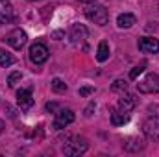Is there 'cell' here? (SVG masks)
Segmentation results:
<instances>
[{
    "label": "cell",
    "mask_w": 159,
    "mask_h": 157,
    "mask_svg": "<svg viewBox=\"0 0 159 157\" xmlns=\"http://www.w3.org/2000/svg\"><path fill=\"white\" fill-rule=\"evenodd\" d=\"M137 89H139V92H143V94L159 92V76L157 74H148L144 79H141V81L137 83Z\"/></svg>",
    "instance_id": "obj_3"
},
{
    "label": "cell",
    "mask_w": 159,
    "mask_h": 157,
    "mask_svg": "<svg viewBox=\"0 0 159 157\" xmlns=\"http://www.w3.org/2000/svg\"><path fill=\"white\" fill-rule=\"evenodd\" d=\"M85 17H87L91 22L98 24V26H106L107 20H109V13H107V9H106L104 6H100V4H93V6H89L87 11H85Z\"/></svg>",
    "instance_id": "obj_1"
},
{
    "label": "cell",
    "mask_w": 159,
    "mask_h": 157,
    "mask_svg": "<svg viewBox=\"0 0 159 157\" xmlns=\"http://www.w3.org/2000/svg\"><path fill=\"white\" fill-rule=\"evenodd\" d=\"M135 15H131V13H122L119 15V19H117V24H119V28H131L133 24H135Z\"/></svg>",
    "instance_id": "obj_14"
},
{
    "label": "cell",
    "mask_w": 159,
    "mask_h": 157,
    "mask_svg": "<svg viewBox=\"0 0 159 157\" xmlns=\"http://www.w3.org/2000/svg\"><path fill=\"white\" fill-rule=\"evenodd\" d=\"M107 57H109V44L106 41H102L98 44V50H96V59L100 63H104V61H107Z\"/></svg>",
    "instance_id": "obj_15"
},
{
    "label": "cell",
    "mask_w": 159,
    "mask_h": 157,
    "mask_svg": "<svg viewBox=\"0 0 159 157\" xmlns=\"http://www.w3.org/2000/svg\"><path fill=\"white\" fill-rule=\"evenodd\" d=\"M20 78H22V74H20L19 70H17V72H11L9 78H7V85H9V87H15V85L20 81Z\"/></svg>",
    "instance_id": "obj_19"
},
{
    "label": "cell",
    "mask_w": 159,
    "mask_h": 157,
    "mask_svg": "<svg viewBox=\"0 0 159 157\" xmlns=\"http://www.w3.org/2000/svg\"><path fill=\"white\" fill-rule=\"evenodd\" d=\"M87 148H89V144H87V141L83 137H72V139H69L63 144V154L65 155H70V157H76V155L85 154Z\"/></svg>",
    "instance_id": "obj_2"
},
{
    "label": "cell",
    "mask_w": 159,
    "mask_h": 157,
    "mask_svg": "<svg viewBox=\"0 0 159 157\" xmlns=\"http://www.w3.org/2000/svg\"><path fill=\"white\" fill-rule=\"evenodd\" d=\"M2 131H4V122L0 120V133H2Z\"/></svg>",
    "instance_id": "obj_25"
},
{
    "label": "cell",
    "mask_w": 159,
    "mask_h": 157,
    "mask_svg": "<svg viewBox=\"0 0 159 157\" xmlns=\"http://www.w3.org/2000/svg\"><path fill=\"white\" fill-rule=\"evenodd\" d=\"M81 2H94V0H81Z\"/></svg>",
    "instance_id": "obj_26"
},
{
    "label": "cell",
    "mask_w": 159,
    "mask_h": 157,
    "mask_svg": "<svg viewBox=\"0 0 159 157\" xmlns=\"http://www.w3.org/2000/svg\"><path fill=\"white\" fill-rule=\"evenodd\" d=\"M139 50L144 54H157L159 52V41L154 37H143L139 41Z\"/></svg>",
    "instance_id": "obj_10"
},
{
    "label": "cell",
    "mask_w": 159,
    "mask_h": 157,
    "mask_svg": "<svg viewBox=\"0 0 159 157\" xmlns=\"http://www.w3.org/2000/svg\"><path fill=\"white\" fill-rule=\"evenodd\" d=\"M13 63H15V57H13L9 52L0 50V67H9V65H13Z\"/></svg>",
    "instance_id": "obj_17"
},
{
    "label": "cell",
    "mask_w": 159,
    "mask_h": 157,
    "mask_svg": "<svg viewBox=\"0 0 159 157\" xmlns=\"http://www.w3.org/2000/svg\"><path fill=\"white\" fill-rule=\"evenodd\" d=\"M93 109H94V104H91V105H89V107L85 109V115H87V117H91V115H93V113H91Z\"/></svg>",
    "instance_id": "obj_23"
},
{
    "label": "cell",
    "mask_w": 159,
    "mask_h": 157,
    "mask_svg": "<svg viewBox=\"0 0 159 157\" xmlns=\"http://www.w3.org/2000/svg\"><path fill=\"white\" fill-rule=\"evenodd\" d=\"M144 69H146V63H141L139 67H135V69L129 72V79H137V78H139V74H143V72H144Z\"/></svg>",
    "instance_id": "obj_20"
},
{
    "label": "cell",
    "mask_w": 159,
    "mask_h": 157,
    "mask_svg": "<svg viewBox=\"0 0 159 157\" xmlns=\"http://www.w3.org/2000/svg\"><path fill=\"white\" fill-rule=\"evenodd\" d=\"M30 59H32V63H35V65L44 63V61L48 59V48H46L43 43L32 44V48H30Z\"/></svg>",
    "instance_id": "obj_6"
},
{
    "label": "cell",
    "mask_w": 159,
    "mask_h": 157,
    "mask_svg": "<svg viewBox=\"0 0 159 157\" xmlns=\"http://www.w3.org/2000/svg\"><path fill=\"white\" fill-rule=\"evenodd\" d=\"M129 120V113H124L120 109H113L111 111V124L113 126H124Z\"/></svg>",
    "instance_id": "obj_11"
},
{
    "label": "cell",
    "mask_w": 159,
    "mask_h": 157,
    "mask_svg": "<svg viewBox=\"0 0 159 157\" xmlns=\"http://www.w3.org/2000/svg\"><path fill=\"white\" fill-rule=\"evenodd\" d=\"M143 148H144V142L141 139H129L128 142H124V150H128V152H139Z\"/></svg>",
    "instance_id": "obj_16"
},
{
    "label": "cell",
    "mask_w": 159,
    "mask_h": 157,
    "mask_svg": "<svg viewBox=\"0 0 159 157\" xmlns=\"http://www.w3.org/2000/svg\"><path fill=\"white\" fill-rule=\"evenodd\" d=\"M85 37H87V28H85L83 24H74V26L70 28V39L74 41V43L83 41Z\"/></svg>",
    "instance_id": "obj_12"
},
{
    "label": "cell",
    "mask_w": 159,
    "mask_h": 157,
    "mask_svg": "<svg viewBox=\"0 0 159 157\" xmlns=\"http://www.w3.org/2000/svg\"><path fill=\"white\" fill-rule=\"evenodd\" d=\"M46 109H48V111H54V109H56V104H46Z\"/></svg>",
    "instance_id": "obj_24"
},
{
    "label": "cell",
    "mask_w": 159,
    "mask_h": 157,
    "mask_svg": "<svg viewBox=\"0 0 159 157\" xmlns=\"http://www.w3.org/2000/svg\"><path fill=\"white\" fill-rule=\"evenodd\" d=\"M52 91L57 92V94H63V92L67 91V83H65L63 79H59V78L52 79Z\"/></svg>",
    "instance_id": "obj_18"
},
{
    "label": "cell",
    "mask_w": 159,
    "mask_h": 157,
    "mask_svg": "<svg viewBox=\"0 0 159 157\" xmlns=\"http://www.w3.org/2000/svg\"><path fill=\"white\" fill-rule=\"evenodd\" d=\"M143 133L152 141H159V117L146 118L143 124Z\"/></svg>",
    "instance_id": "obj_4"
},
{
    "label": "cell",
    "mask_w": 159,
    "mask_h": 157,
    "mask_svg": "<svg viewBox=\"0 0 159 157\" xmlns=\"http://www.w3.org/2000/svg\"><path fill=\"white\" fill-rule=\"evenodd\" d=\"M72 122H74V113H72V109H59V111L56 113L54 128H56V129H61V128H65V126H69V124H72Z\"/></svg>",
    "instance_id": "obj_7"
},
{
    "label": "cell",
    "mask_w": 159,
    "mask_h": 157,
    "mask_svg": "<svg viewBox=\"0 0 159 157\" xmlns=\"http://www.w3.org/2000/svg\"><path fill=\"white\" fill-rule=\"evenodd\" d=\"M94 92V87H81L80 89V96H89Z\"/></svg>",
    "instance_id": "obj_22"
},
{
    "label": "cell",
    "mask_w": 159,
    "mask_h": 157,
    "mask_svg": "<svg viewBox=\"0 0 159 157\" xmlns=\"http://www.w3.org/2000/svg\"><path fill=\"white\" fill-rule=\"evenodd\" d=\"M17 102H19V107L22 111L30 109L34 105V96H32V91L30 89H20L17 91Z\"/></svg>",
    "instance_id": "obj_8"
},
{
    "label": "cell",
    "mask_w": 159,
    "mask_h": 157,
    "mask_svg": "<svg viewBox=\"0 0 159 157\" xmlns=\"http://www.w3.org/2000/svg\"><path fill=\"white\" fill-rule=\"evenodd\" d=\"M26 34L22 32V30H13V32H9L6 37H4V41L11 46V48H15V50H20L24 44H26Z\"/></svg>",
    "instance_id": "obj_5"
},
{
    "label": "cell",
    "mask_w": 159,
    "mask_h": 157,
    "mask_svg": "<svg viewBox=\"0 0 159 157\" xmlns=\"http://www.w3.org/2000/svg\"><path fill=\"white\" fill-rule=\"evenodd\" d=\"M135 105H137V98L129 92H124L119 98V109L124 111V113H131L135 109Z\"/></svg>",
    "instance_id": "obj_9"
},
{
    "label": "cell",
    "mask_w": 159,
    "mask_h": 157,
    "mask_svg": "<svg viewBox=\"0 0 159 157\" xmlns=\"http://www.w3.org/2000/svg\"><path fill=\"white\" fill-rule=\"evenodd\" d=\"M111 89H113V91H126V89H128V83H126L124 79H117V81L111 85Z\"/></svg>",
    "instance_id": "obj_21"
},
{
    "label": "cell",
    "mask_w": 159,
    "mask_h": 157,
    "mask_svg": "<svg viewBox=\"0 0 159 157\" xmlns=\"http://www.w3.org/2000/svg\"><path fill=\"white\" fill-rule=\"evenodd\" d=\"M0 17L6 19V20L13 19V6H11L9 0H0Z\"/></svg>",
    "instance_id": "obj_13"
}]
</instances>
